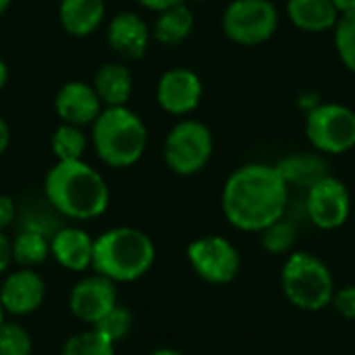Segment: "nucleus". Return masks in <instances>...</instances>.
<instances>
[{"label": "nucleus", "instance_id": "f3484780", "mask_svg": "<svg viewBox=\"0 0 355 355\" xmlns=\"http://www.w3.org/2000/svg\"><path fill=\"white\" fill-rule=\"evenodd\" d=\"M285 179L289 187H300V189H310L318 181L331 175L329 162L324 154L316 152H297L291 156H285L279 164H275Z\"/></svg>", "mask_w": 355, "mask_h": 355}, {"label": "nucleus", "instance_id": "9d476101", "mask_svg": "<svg viewBox=\"0 0 355 355\" xmlns=\"http://www.w3.org/2000/svg\"><path fill=\"white\" fill-rule=\"evenodd\" d=\"M306 216L322 231L343 227L352 212V196L343 181L329 175L310 189H306Z\"/></svg>", "mask_w": 355, "mask_h": 355}, {"label": "nucleus", "instance_id": "473e14b6", "mask_svg": "<svg viewBox=\"0 0 355 355\" xmlns=\"http://www.w3.org/2000/svg\"><path fill=\"white\" fill-rule=\"evenodd\" d=\"M8 141H10V131H8V125H6V121L0 116V156L6 152V148H8Z\"/></svg>", "mask_w": 355, "mask_h": 355}, {"label": "nucleus", "instance_id": "72a5a7b5", "mask_svg": "<svg viewBox=\"0 0 355 355\" xmlns=\"http://www.w3.org/2000/svg\"><path fill=\"white\" fill-rule=\"evenodd\" d=\"M339 17L341 15H349V12H355V0H333Z\"/></svg>", "mask_w": 355, "mask_h": 355}, {"label": "nucleus", "instance_id": "b1692460", "mask_svg": "<svg viewBox=\"0 0 355 355\" xmlns=\"http://www.w3.org/2000/svg\"><path fill=\"white\" fill-rule=\"evenodd\" d=\"M114 345L104 333H100L96 327L81 331L77 335H73L60 355H114Z\"/></svg>", "mask_w": 355, "mask_h": 355}, {"label": "nucleus", "instance_id": "2f4dec72", "mask_svg": "<svg viewBox=\"0 0 355 355\" xmlns=\"http://www.w3.org/2000/svg\"><path fill=\"white\" fill-rule=\"evenodd\" d=\"M141 6L150 8V10H156V12H162L171 6H177V4H183L185 0H137Z\"/></svg>", "mask_w": 355, "mask_h": 355}, {"label": "nucleus", "instance_id": "f704fd0d", "mask_svg": "<svg viewBox=\"0 0 355 355\" xmlns=\"http://www.w3.org/2000/svg\"><path fill=\"white\" fill-rule=\"evenodd\" d=\"M6 81H8V67H6V62L0 58V92L4 89Z\"/></svg>", "mask_w": 355, "mask_h": 355}, {"label": "nucleus", "instance_id": "4c0bfd02", "mask_svg": "<svg viewBox=\"0 0 355 355\" xmlns=\"http://www.w3.org/2000/svg\"><path fill=\"white\" fill-rule=\"evenodd\" d=\"M4 314H6V312H4V308H2V304H0V327H2V322H4Z\"/></svg>", "mask_w": 355, "mask_h": 355}, {"label": "nucleus", "instance_id": "20e7f679", "mask_svg": "<svg viewBox=\"0 0 355 355\" xmlns=\"http://www.w3.org/2000/svg\"><path fill=\"white\" fill-rule=\"evenodd\" d=\"M92 144L104 164L127 168L144 156L148 129L127 106H106L92 123Z\"/></svg>", "mask_w": 355, "mask_h": 355}, {"label": "nucleus", "instance_id": "4468645a", "mask_svg": "<svg viewBox=\"0 0 355 355\" xmlns=\"http://www.w3.org/2000/svg\"><path fill=\"white\" fill-rule=\"evenodd\" d=\"M54 110L62 123L83 127L92 125L102 112V102L94 89V85L83 81L64 83L54 98Z\"/></svg>", "mask_w": 355, "mask_h": 355}, {"label": "nucleus", "instance_id": "1a4fd4ad", "mask_svg": "<svg viewBox=\"0 0 355 355\" xmlns=\"http://www.w3.org/2000/svg\"><path fill=\"white\" fill-rule=\"evenodd\" d=\"M187 258L196 275L212 285L231 283L241 268L237 248L220 235H206L191 241L187 248Z\"/></svg>", "mask_w": 355, "mask_h": 355}, {"label": "nucleus", "instance_id": "4be33fe9", "mask_svg": "<svg viewBox=\"0 0 355 355\" xmlns=\"http://www.w3.org/2000/svg\"><path fill=\"white\" fill-rule=\"evenodd\" d=\"M10 250L15 262H19L23 268H33L44 264L50 256V239L37 231L21 229L10 241Z\"/></svg>", "mask_w": 355, "mask_h": 355}, {"label": "nucleus", "instance_id": "cd10ccee", "mask_svg": "<svg viewBox=\"0 0 355 355\" xmlns=\"http://www.w3.org/2000/svg\"><path fill=\"white\" fill-rule=\"evenodd\" d=\"M131 327H133V314L125 306H119V304L96 324V329L104 333L112 343H119L121 339H125Z\"/></svg>", "mask_w": 355, "mask_h": 355}, {"label": "nucleus", "instance_id": "f8f14e48", "mask_svg": "<svg viewBox=\"0 0 355 355\" xmlns=\"http://www.w3.org/2000/svg\"><path fill=\"white\" fill-rule=\"evenodd\" d=\"M116 283L102 275L81 279L69 297V308L75 318L96 327L116 306Z\"/></svg>", "mask_w": 355, "mask_h": 355}, {"label": "nucleus", "instance_id": "c756f323", "mask_svg": "<svg viewBox=\"0 0 355 355\" xmlns=\"http://www.w3.org/2000/svg\"><path fill=\"white\" fill-rule=\"evenodd\" d=\"M17 218V206L12 202V198L0 193V231H4L6 227H10Z\"/></svg>", "mask_w": 355, "mask_h": 355}, {"label": "nucleus", "instance_id": "bb28decb", "mask_svg": "<svg viewBox=\"0 0 355 355\" xmlns=\"http://www.w3.org/2000/svg\"><path fill=\"white\" fill-rule=\"evenodd\" d=\"M31 335L17 322H2L0 327V355H31Z\"/></svg>", "mask_w": 355, "mask_h": 355}, {"label": "nucleus", "instance_id": "58836bf2", "mask_svg": "<svg viewBox=\"0 0 355 355\" xmlns=\"http://www.w3.org/2000/svg\"><path fill=\"white\" fill-rule=\"evenodd\" d=\"M196 2H206V0H196Z\"/></svg>", "mask_w": 355, "mask_h": 355}, {"label": "nucleus", "instance_id": "2eb2a0df", "mask_svg": "<svg viewBox=\"0 0 355 355\" xmlns=\"http://www.w3.org/2000/svg\"><path fill=\"white\" fill-rule=\"evenodd\" d=\"M108 44L125 60H137L146 54L150 44V27L144 17L123 10L108 23Z\"/></svg>", "mask_w": 355, "mask_h": 355}, {"label": "nucleus", "instance_id": "f257e3e1", "mask_svg": "<svg viewBox=\"0 0 355 355\" xmlns=\"http://www.w3.org/2000/svg\"><path fill=\"white\" fill-rule=\"evenodd\" d=\"M289 208V185L275 164L250 162L233 171L223 187L227 220L245 233H260L283 218Z\"/></svg>", "mask_w": 355, "mask_h": 355}, {"label": "nucleus", "instance_id": "39448f33", "mask_svg": "<svg viewBox=\"0 0 355 355\" xmlns=\"http://www.w3.org/2000/svg\"><path fill=\"white\" fill-rule=\"evenodd\" d=\"M281 287L291 306L304 312L324 310L335 295L331 268L314 254L295 252L281 270Z\"/></svg>", "mask_w": 355, "mask_h": 355}, {"label": "nucleus", "instance_id": "6ab92c4d", "mask_svg": "<svg viewBox=\"0 0 355 355\" xmlns=\"http://www.w3.org/2000/svg\"><path fill=\"white\" fill-rule=\"evenodd\" d=\"M289 21L308 33H322L335 29L339 12L333 0H287Z\"/></svg>", "mask_w": 355, "mask_h": 355}, {"label": "nucleus", "instance_id": "7ed1b4c3", "mask_svg": "<svg viewBox=\"0 0 355 355\" xmlns=\"http://www.w3.org/2000/svg\"><path fill=\"white\" fill-rule=\"evenodd\" d=\"M154 241L139 229L116 227L94 239L92 268L112 283H131L141 279L154 264Z\"/></svg>", "mask_w": 355, "mask_h": 355}, {"label": "nucleus", "instance_id": "c85d7f7f", "mask_svg": "<svg viewBox=\"0 0 355 355\" xmlns=\"http://www.w3.org/2000/svg\"><path fill=\"white\" fill-rule=\"evenodd\" d=\"M335 310L347 318V320H355V285H345L341 289H335L333 302Z\"/></svg>", "mask_w": 355, "mask_h": 355}, {"label": "nucleus", "instance_id": "412c9836", "mask_svg": "<svg viewBox=\"0 0 355 355\" xmlns=\"http://www.w3.org/2000/svg\"><path fill=\"white\" fill-rule=\"evenodd\" d=\"M191 31H193V12L185 2L158 12L152 29L154 37L166 46H177L185 42Z\"/></svg>", "mask_w": 355, "mask_h": 355}, {"label": "nucleus", "instance_id": "0eeeda50", "mask_svg": "<svg viewBox=\"0 0 355 355\" xmlns=\"http://www.w3.org/2000/svg\"><path fill=\"white\" fill-rule=\"evenodd\" d=\"M306 137L320 154H345L355 148V112L349 106L324 102L306 116Z\"/></svg>", "mask_w": 355, "mask_h": 355}, {"label": "nucleus", "instance_id": "dca6fc26", "mask_svg": "<svg viewBox=\"0 0 355 355\" xmlns=\"http://www.w3.org/2000/svg\"><path fill=\"white\" fill-rule=\"evenodd\" d=\"M50 254L62 268L83 272L92 268L94 239L79 227H60L50 239Z\"/></svg>", "mask_w": 355, "mask_h": 355}, {"label": "nucleus", "instance_id": "c9c22d12", "mask_svg": "<svg viewBox=\"0 0 355 355\" xmlns=\"http://www.w3.org/2000/svg\"><path fill=\"white\" fill-rule=\"evenodd\" d=\"M150 355H183V354H179V352H175V349H166V347H162V349L152 352Z\"/></svg>", "mask_w": 355, "mask_h": 355}, {"label": "nucleus", "instance_id": "e433bc0d", "mask_svg": "<svg viewBox=\"0 0 355 355\" xmlns=\"http://www.w3.org/2000/svg\"><path fill=\"white\" fill-rule=\"evenodd\" d=\"M10 2H12V0H0V17L6 12V8L10 6Z\"/></svg>", "mask_w": 355, "mask_h": 355}, {"label": "nucleus", "instance_id": "9b49d317", "mask_svg": "<svg viewBox=\"0 0 355 355\" xmlns=\"http://www.w3.org/2000/svg\"><path fill=\"white\" fill-rule=\"evenodd\" d=\"M204 85L196 71L185 67H175L162 73L156 85V100L160 108L168 114H189L202 102Z\"/></svg>", "mask_w": 355, "mask_h": 355}, {"label": "nucleus", "instance_id": "a211bd4d", "mask_svg": "<svg viewBox=\"0 0 355 355\" xmlns=\"http://www.w3.org/2000/svg\"><path fill=\"white\" fill-rule=\"evenodd\" d=\"M104 12V0H60L58 4V21L73 37L92 35L100 27Z\"/></svg>", "mask_w": 355, "mask_h": 355}, {"label": "nucleus", "instance_id": "a878e982", "mask_svg": "<svg viewBox=\"0 0 355 355\" xmlns=\"http://www.w3.org/2000/svg\"><path fill=\"white\" fill-rule=\"evenodd\" d=\"M333 31H335V48L341 62L355 75V12L341 15Z\"/></svg>", "mask_w": 355, "mask_h": 355}, {"label": "nucleus", "instance_id": "6e6552de", "mask_svg": "<svg viewBox=\"0 0 355 355\" xmlns=\"http://www.w3.org/2000/svg\"><path fill=\"white\" fill-rule=\"evenodd\" d=\"M279 27V10L270 0H233L223 12L225 35L239 46L268 42Z\"/></svg>", "mask_w": 355, "mask_h": 355}, {"label": "nucleus", "instance_id": "7c9ffc66", "mask_svg": "<svg viewBox=\"0 0 355 355\" xmlns=\"http://www.w3.org/2000/svg\"><path fill=\"white\" fill-rule=\"evenodd\" d=\"M12 260V250H10V239L0 231V275L8 268Z\"/></svg>", "mask_w": 355, "mask_h": 355}, {"label": "nucleus", "instance_id": "5701e85b", "mask_svg": "<svg viewBox=\"0 0 355 355\" xmlns=\"http://www.w3.org/2000/svg\"><path fill=\"white\" fill-rule=\"evenodd\" d=\"M87 139L81 131V127L75 125H67L62 123L50 139V148L52 154L56 156V162H69V160H83V152H85Z\"/></svg>", "mask_w": 355, "mask_h": 355}, {"label": "nucleus", "instance_id": "393cba45", "mask_svg": "<svg viewBox=\"0 0 355 355\" xmlns=\"http://www.w3.org/2000/svg\"><path fill=\"white\" fill-rule=\"evenodd\" d=\"M260 233H262V248L275 256L289 254L297 241V225L285 216L275 220Z\"/></svg>", "mask_w": 355, "mask_h": 355}, {"label": "nucleus", "instance_id": "423d86ee", "mask_svg": "<svg viewBox=\"0 0 355 355\" xmlns=\"http://www.w3.org/2000/svg\"><path fill=\"white\" fill-rule=\"evenodd\" d=\"M214 139L210 129L193 119L179 121L164 139L166 166L183 177L200 173L212 158Z\"/></svg>", "mask_w": 355, "mask_h": 355}, {"label": "nucleus", "instance_id": "f03ea898", "mask_svg": "<svg viewBox=\"0 0 355 355\" xmlns=\"http://www.w3.org/2000/svg\"><path fill=\"white\" fill-rule=\"evenodd\" d=\"M50 206L67 218L92 220L106 212L110 191L104 177L83 160L56 162L44 181Z\"/></svg>", "mask_w": 355, "mask_h": 355}, {"label": "nucleus", "instance_id": "aec40b11", "mask_svg": "<svg viewBox=\"0 0 355 355\" xmlns=\"http://www.w3.org/2000/svg\"><path fill=\"white\" fill-rule=\"evenodd\" d=\"M92 85L104 106H127L133 92V75L121 62H106L96 71Z\"/></svg>", "mask_w": 355, "mask_h": 355}, {"label": "nucleus", "instance_id": "ddd939ff", "mask_svg": "<svg viewBox=\"0 0 355 355\" xmlns=\"http://www.w3.org/2000/svg\"><path fill=\"white\" fill-rule=\"evenodd\" d=\"M46 297V283L33 268L10 272L0 287V304L6 314L27 316L35 312Z\"/></svg>", "mask_w": 355, "mask_h": 355}]
</instances>
